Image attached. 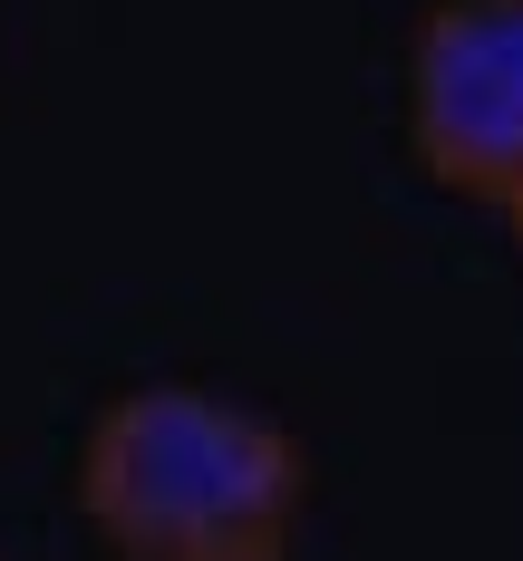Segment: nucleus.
<instances>
[{
  "label": "nucleus",
  "instance_id": "obj_1",
  "mask_svg": "<svg viewBox=\"0 0 523 561\" xmlns=\"http://www.w3.org/2000/svg\"><path fill=\"white\" fill-rule=\"evenodd\" d=\"M78 504L136 561H272L300 533L310 465L242 397L126 388L78 446Z\"/></svg>",
  "mask_w": 523,
  "mask_h": 561
},
{
  "label": "nucleus",
  "instance_id": "obj_2",
  "mask_svg": "<svg viewBox=\"0 0 523 561\" xmlns=\"http://www.w3.org/2000/svg\"><path fill=\"white\" fill-rule=\"evenodd\" d=\"M407 146L446 194L523 184V0H436L407 49Z\"/></svg>",
  "mask_w": 523,
  "mask_h": 561
},
{
  "label": "nucleus",
  "instance_id": "obj_3",
  "mask_svg": "<svg viewBox=\"0 0 523 561\" xmlns=\"http://www.w3.org/2000/svg\"><path fill=\"white\" fill-rule=\"evenodd\" d=\"M504 224H514V242H523V184H514V194H504Z\"/></svg>",
  "mask_w": 523,
  "mask_h": 561
}]
</instances>
